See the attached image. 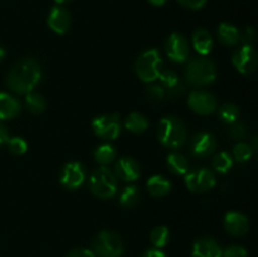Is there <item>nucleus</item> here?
Wrapping results in <instances>:
<instances>
[{"label":"nucleus","instance_id":"1","mask_svg":"<svg viewBox=\"0 0 258 257\" xmlns=\"http://www.w3.org/2000/svg\"><path fill=\"white\" fill-rule=\"evenodd\" d=\"M42 80V68L39 62L33 58H24L15 63L7 75L8 87L18 95L32 92Z\"/></svg>","mask_w":258,"mask_h":257},{"label":"nucleus","instance_id":"2","mask_svg":"<svg viewBox=\"0 0 258 257\" xmlns=\"http://www.w3.org/2000/svg\"><path fill=\"white\" fill-rule=\"evenodd\" d=\"M158 139L168 149L181 148L186 141L185 125L175 116H166L159 122Z\"/></svg>","mask_w":258,"mask_h":257},{"label":"nucleus","instance_id":"3","mask_svg":"<svg viewBox=\"0 0 258 257\" xmlns=\"http://www.w3.org/2000/svg\"><path fill=\"white\" fill-rule=\"evenodd\" d=\"M88 188L97 198L111 199L117 193V179L110 169L101 166L91 174Z\"/></svg>","mask_w":258,"mask_h":257},{"label":"nucleus","instance_id":"4","mask_svg":"<svg viewBox=\"0 0 258 257\" xmlns=\"http://www.w3.org/2000/svg\"><path fill=\"white\" fill-rule=\"evenodd\" d=\"M185 78L188 83L196 86V87L211 85L217 78L216 65L206 58L191 59L186 65Z\"/></svg>","mask_w":258,"mask_h":257},{"label":"nucleus","instance_id":"5","mask_svg":"<svg viewBox=\"0 0 258 257\" xmlns=\"http://www.w3.org/2000/svg\"><path fill=\"white\" fill-rule=\"evenodd\" d=\"M163 71V59L156 49H149L141 53L135 62V72L143 82L151 83L158 80Z\"/></svg>","mask_w":258,"mask_h":257},{"label":"nucleus","instance_id":"6","mask_svg":"<svg viewBox=\"0 0 258 257\" xmlns=\"http://www.w3.org/2000/svg\"><path fill=\"white\" fill-rule=\"evenodd\" d=\"M92 251L98 257H121L123 254V242L115 232L102 231L93 238Z\"/></svg>","mask_w":258,"mask_h":257},{"label":"nucleus","instance_id":"7","mask_svg":"<svg viewBox=\"0 0 258 257\" xmlns=\"http://www.w3.org/2000/svg\"><path fill=\"white\" fill-rule=\"evenodd\" d=\"M92 130L96 136L103 140H115L120 136L122 125L118 113H105L92 121Z\"/></svg>","mask_w":258,"mask_h":257},{"label":"nucleus","instance_id":"8","mask_svg":"<svg viewBox=\"0 0 258 257\" xmlns=\"http://www.w3.org/2000/svg\"><path fill=\"white\" fill-rule=\"evenodd\" d=\"M216 176L206 168L194 169L185 174V185L193 193H206L216 186Z\"/></svg>","mask_w":258,"mask_h":257},{"label":"nucleus","instance_id":"9","mask_svg":"<svg viewBox=\"0 0 258 257\" xmlns=\"http://www.w3.org/2000/svg\"><path fill=\"white\" fill-rule=\"evenodd\" d=\"M188 106L197 115L208 116L217 110V100L208 91L196 90L189 93Z\"/></svg>","mask_w":258,"mask_h":257},{"label":"nucleus","instance_id":"10","mask_svg":"<svg viewBox=\"0 0 258 257\" xmlns=\"http://www.w3.org/2000/svg\"><path fill=\"white\" fill-rule=\"evenodd\" d=\"M86 180V170L78 161H71L63 166L59 181L68 190H76L83 185Z\"/></svg>","mask_w":258,"mask_h":257},{"label":"nucleus","instance_id":"11","mask_svg":"<svg viewBox=\"0 0 258 257\" xmlns=\"http://www.w3.org/2000/svg\"><path fill=\"white\" fill-rule=\"evenodd\" d=\"M232 63L242 75H252L257 68V54L253 47L244 44L232 55Z\"/></svg>","mask_w":258,"mask_h":257},{"label":"nucleus","instance_id":"12","mask_svg":"<svg viewBox=\"0 0 258 257\" xmlns=\"http://www.w3.org/2000/svg\"><path fill=\"white\" fill-rule=\"evenodd\" d=\"M166 55L175 63H184L189 55V43L180 33H171L165 44Z\"/></svg>","mask_w":258,"mask_h":257},{"label":"nucleus","instance_id":"13","mask_svg":"<svg viewBox=\"0 0 258 257\" xmlns=\"http://www.w3.org/2000/svg\"><path fill=\"white\" fill-rule=\"evenodd\" d=\"M217 141L211 133L196 134L190 141V153L196 158H208L216 151Z\"/></svg>","mask_w":258,"mask_h":257},{"label":"nucleus","instance_id":"14","mask_svg":"<svg viewBox=\"0 0 258 257\" xmlns=\"http://www.w3.org/2000/svg\"><path fill=\"white\" fill-rule=\"evenodd\" d=\"M48 27L55 34L63 35L70 30L71 24H72V18H71L70 12L63 7L55 5L50 9L49 15H48Z\"/></svg>","mask_w":258,"mask_h":257},{"label":"nucleus","instance_id":"15","mask_svg":"<svg viewBox=\"0 0 258 257\" xmlns=\"http://www.w3.org/2000/svg\"><path fill=\"white\" fill-rule=\"evenodd\" d=\"M159 81H160V86L165 90L166 96L170 97L171 100L181 97L185 93L186 87L183 82L180 81L179 76L175 72L170 70L161 71L159 75Z\"/></svg>","mask_w":258,"mask_h":257},{"label":"nucleus","instance_id":"16","mask_svg":"<svg viewBox=\"0 0 258 257\" xmlns=\"http://www.w3.org/2000/svg\"><path fill=\"white\" fill-rule=\"evenodd\" d=\"M224 228L232 236H244L249 231V221L243 213L228 212L224 216Z\"/></svg>","mask_w":258,"mask_h":257},{"label":"nucleus","instance_id":"17","mask_svg":"<svg viewBox=\"0 0 258 257\" xmlns=\"http://www.w3.org/2000/svg\"><path fill=\"white\" fill-rule=\"evenodd\" d=\"M115 174L118 179L123 181H135L140 178V165L133 158H121L115 164Z\"/></svg>","mask_w":258,"mask_h":257},{"label":"nucleus","instance_id":"18","mask_svg":"<svg viewBox=\"0 0 258 257\" xmlns=\"http://www.w3.org/2000/svg\"><path fill=\"white\" fill-rule=\"evenodd\" d=\"M222 251L213 238H201L194 242L191 257H222Z\"/></svg>","mask_w":258,"mask_h":257},{"label":"nucleus","instance_id":"19","mask_svg":"<svg viewBox=\"0 0 258 257\" xmlns=\"http://www.w3.org/2000/svg\"><path fill=\"white\" fill-rule=\"evenodd\" d=\"M22 111L19 100L9 93L0 92V120H12Z\"/></svg>","mask_w":258,"mask_h":257},{"label":"nucleus","instance_id":"20","mask_svg":"<svg viewBox=\"0 0 258 257\" xmlns=\"http://www.w3.org/2000/svg\"><path fill=\"white\" fill-rule=\"evenodd\" d=\"M191 42H193V47L197 53L201 55H207L212 52L213 49V38H212L211 33L208 30L199 28L193 33L191 37Z\"/></svg>","mask_w":258,"mask_h":257},{"label":"nucleus","instance_id":"21","mask_svg":"<svg viewBox=\"0 0 258 257\" xmlns=\"http://www.w3.org/2000/svg\"><path fill=\"white\" fill-rule=\"evenodd\" d=\"M239 33L238 28L229 23H221L217 30L218 40L226 47H232L239 42Z\"/></svg>","mask_w":258,"mask_h":257},{"label":"nucleus","instance_id":"22","mask_svg":"<svg viewBox=\"0 0 258 257\" xmlns=\"http://www.w3.org/2000/svg\"><path fill=\"white\" fill-rule=\"evenodd\" d=\"M146 188L151 196L161 198V197H165L166 194L170 193L171 183L163 175H153L146 183Z\"/></svg>","mask_w":258,"mask_h":257},{"label":"nucleus","instance_id":"23","mask_svg":"<svg viewBox=\"0 0 258 257\" xmlns=\"http://www.w3.org/2000/svg\"><path fill=\"white\" fill-rule=\"evenodd\" d=\"M166 165L169 170L175 175H185L189 171V161L183 154L171 153L166 158Z\"/></svg>","mask_w":258,"mask_h":257},{"label":"nucleus","instance_id":"24","mask_svg":"<svg viewBox=\"0 0 258 257\" xmlns=\"http://www.w3.org/2000/svg\"><path fill=\"white\" fill-rule=\"evenodd\" d=\"M125 127L133 134H143L149 127L148 118L140 112H131L125 120Z\"/></svg>","mask_w":258,"mask_h":257},{"label":"nucleus","instance_id":"25","mask_svg":"<svg viewBox=\"0 0 258 257\" xmlns=\"http://www.w3.org/2000/svg\"><path fill=\"white\" fill-rule=\"evenodd\" d=\"M25 105L33 115H40L47 108V101L43 97V95L32 91L25 95Z\"/></svg>","mask_w":258,"mask_h":257},{"label":"nucleus","instance_id":"26","mask_svg":"<svg viewBox=\"0 0 258 257\" xmlns=\"http://www.w3.org/2000/svg\"><path fill=\"white\" fill-rule=\"evenodd\" d=\"M116 149L111 144H102L93 151V158L101 165H108L116 159Z\"/></svg>","mask_w":258,"mask_h":257},{"label":"nucleus","instance_id":"27","mask_svg":"<svg viewBox=\"0 0 258 257\" xmlns=\"http://www.w3.org/2000/svg\"><path fill=\"white\" fill-rule=\"evenodd\" d=\"M213 169L219 174H227L233 166V158L231 154L226 153V151H221L214 156L213 161H212Z\"/></svg>","mask_w":258,"mask_h":257},{"label":"nucleus","instance_id":"28","mask_svg":"<svg viewBox=\"0 0 258 257\" xmlns=\"http://www.w3.org/2000/svg\"><path fill=\"white\" fill-rule=\"evenodd\" d=\"M218 116L221 118V121H223L227 125H232V123L237 122L239 117V108L238 106H236L234 103H224L219 107L218 110Z\"/></svg>","mask_w":258,"mask_h":257},{"label":"nucleus","instance_id":"29","mask_svg":"<svg viewBox=\"0 0 258 257\" xmlns=\"http://www.w3.org/2000/svg\"><path fill=\"white\" fill-rule=\"evenodd\" d=\"M169 238H170V232H169L168 227L165 226H158L151 231L150 233V241L155 248H163L168 244Z\"/></svg>","mask_w":258,"mask_h":257},{"label":"nucleus","instance_id":"30","mask_svg":"<svg viewBox=\"0 0 258 257\" xmlns=\"http://www.w3.org/2000/svg\"><path fill=\"white\" fill-rule=\"evenodd\" d=\"M139 199H140V191L134 185L126 186L122 193L120 194V204L125 208L135 207L139 203Z\"/></svg>","mask_w":258,"mask_h":257},{"label":"nucleus","instance_id":"31","mask_svg":"<svg viewBox=\"0 0 258 257\" xmlns=\"http://www.w3.org/2000/svg\"><path fill=\"white\" fill-rule=\"evenodd\" d=\"M233 156L238 163H247L253 156V149L249 144L238 143L233 149Z\"/></svg>","mask_w":258,"mask_h":257},{"label":"nucleus","instance_id":"32","mask_svg":"<svg viewBox=\"0 0 258 257\" xmlns=\"http://www.w3.org/2000/svg\"><path fill=\"white\" fill-rule=\"evenodd\" d=\"M8 149L14 155H23L28 150V143L23 138L15 136V138H9L7 143Z\"/></svg>","mask_w":258,"mask_h":257},{"label":"nucleus","instance_id":"33","mask_svg":"<svg viewBox=\"0 0 258 257\" xmlns=\"http://www.w3.org/2000/svg\"><path fill=\"white\" fill-rule=\"evenodd\" d=\"M146 97L150 102L160 103L165 100L166 92L160 85H150L146 88Z\"/></svg>","mask_w":258,"mask_h":257},{"label":"nucleus","instance_id":"34","mask_svg":"<svg viewBox=\"0 0 258 257\" xmlns=\"http://www.w3.org/2000/svg\"><path fill=\"white\" fill-rule=\"evenodd\" d=\"M246 135H247L246 126H244V123L242 122H234L233 126L231 127V130H229V136L232 138V140L241 141L246 138Z\"/></svg>","mask_w":258,"mask_h":257},{"label":"nucleus","instance_id":"35","mask_svg":"<svg viewBox=\"0 0 258 257\" xmlns=\"http://www.w3.org/2000/svg\"><path fill=\"white\" fill-rule=\"evenodd\" d=\"M222 257H248V252L242 246H229L222 251Z\"/></svg>","mask_w":258,"mask_h":257},{"label":"nucleus","instance_id":"36","mask_svg":"<svg viewBox=\"0 0 258 257\" xmlns=\"http://www.w3.org/2000/svg\"><path fill=\"white\" fill-rule=\"evenodd\" d=\"M180 5L190 10H199L206 5L207 0H178Z\"/></svg>","mask_w":258,"mask_h":257},{"label":"nucleus","instance_id":"37","mask_svg":"<svg viewBox=\"0 0 258 257\" xmlns=\"http://www.w3.org/2000/svg\"><path fill=\"white\" fill-rule=\"evenodd\" d=\"M254 38H256V30L252 27H247L243 32L239 33V40H242L244 44L251 45V43L253 42Z\"/></svg>","mask_w":258,"mask_h":257},{"label":"nucleus","instance_id":"38","mask_svg":"<svg viewBox=\"0 0 258 257\" xmlns=\"http://www.w3.org/2000/svg\"><path fill=\"white\" fill-rule=\"evenodd\" d=\"M66 257H96V254L93 253L92 249L75 248L71 252H68V254Z\"/></svg>","mask_w":258,"mask_h":257},{"label":"nucleus","instance_id":"39","mask_svg":"<svg viewBox=\"0 0 258 257\" xmlns=\"http://www.w3.org/2000/svg\"><path fill=\"white\" fill-rule=\"evenodd\" d=\"M141 257H166V254L159 248H150L146 249Z\"/></svg>","mask_w":258,"mask_h":257},{"label":"nucleus","instance_id":"40","mask_svg":"<svg viewBox=\"0 0 258 257\" xmlns=\"http://www.w3.org/2000/svg\"><path fill=\"white\" fill-rule=\"evenodd\" d=\"M8 140H9V134H8L7 128L4 127V125L0 123V148L7 145Z\"/></svg>","mask_w":258,"mask_h":257},{"label":"nucleus","instance_id":"41","mask_svg":"<svg viewBox=\"0 0 258 257\" xmlns=\"http://www.w3.org/2000/svg\"><path fill=\"white\" fill-rule=\"evenodd\" d=\"M148 2L151 5H154V7H163V5H165L168 3V0H148Z\"/></svg>","mask_w":258,"mask_h":257},{"label":"nucleus","instance_id":"42","mask_svg":"<svg viewBox=\"0 0 258 257\" xmlns=\"http://www.w3.org/2000/svg\"><path fill=\"white\" fill-rule=\"evenodd\" d=\"M5 54H7V52H5V50L3 49L2 47H0V62H3V59H4Z\"/></svg>","mask_w":258,"mask_h":257},{"label":"nucleus","instance_id":"43","mask_svg":"<svg viewBox=\"0 0 258 257\" xmlns=\"http://www.w3.org/2000/svg\"><path fill=\"white\" fill-rule=\"evenodd\" d=\"M55 3H57L58 5H60V4H64V3H67V2H70V0H54Z\"/></svg>","mask_w":258,"mask_h":257}]
</instances>
